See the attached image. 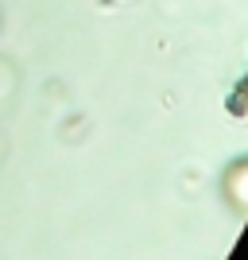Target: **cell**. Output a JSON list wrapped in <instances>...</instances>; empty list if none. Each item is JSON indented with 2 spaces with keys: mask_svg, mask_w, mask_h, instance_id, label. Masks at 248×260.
<instances>
[{
  "mask_svg": "<svg viewBox=\"0 0 248 260\" xmlns=\"http://www.w3.org/2000/svg\"><path fill=\"white\" fill-rule=\"evenodd\" d=\"M229 194L237 206H248V163H237L233 175H229Z\"/></svg>",
  "mask_w": 248,
  "mask_h": 260,
  "instance_id": "6da1fadb",
  "label": "cell"
}]
</instances>
